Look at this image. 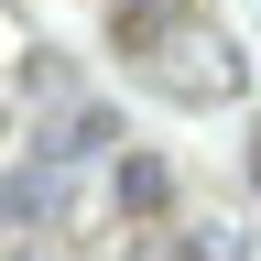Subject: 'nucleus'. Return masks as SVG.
<instances>
[{
	"mask_svg": "<svg viewBox=\"0 0 261 261\" xmlns=\"http://www.w3.org/2000/svg\"><path fill=\"white\" fill-rule=\"evenodd\" d=\"M109 207H120L130 228L174 218V163H163V152H120V163H109Z\"/></svg>",
	"mask_w": 261,
	"mask_h": 261,
	"instance_id": "39448f33",
	"label": "nucleus"
},
{
	"mask_svg": "<svg viewBox=\"0 0 261 261\" xmlns=\"http://www.w3.org/2000/svg\"><path fill=\"white\" fill-rule=\"evenodd\" d=\"M44 163H65V174H76V163H120V109H98V98H65V109L44 120V142H33Z\"/></svg>",
	"mask_w": 261,
	"mask_h": 261,
	"instance_id": "f03ea898",
	"label": "nucleus"
},
{
	"mask_svg": "<svg viewBox=\"0 0 261 261\" xmlns=\"http://www.w3.org/2000/svg\"><path fill=\"white\" fill-rule=\"evenodd\" d=\"M65 218V163H0V240H33V228Z\"/></svg>",
	"mask_w": 261,
	"mask_h": 261,
	"instance_id": "f257e3e1",
	"label": "nucleus"
},
{
	"mask_svg": "<svg viewBox=\"0 0 261 261\" xmlns=\"http://www.w3.org/2000/svg\"><path fill=\"white\" fill-rule=\"evenodd\" d=\"M174 33H196V0H109V44L130 65H152Z\"/></svg>",
	"mask_w": 261,
	"mask_h": 261,
	"instance_id": "20e7f679",
	"label": "nucleus"
},
{
	"mask_svg": "<svg viewBox=\"0 0 261 261\" xmlns=\"http://www.w3.org/2000/svg\"><path fill=\"white\" fill-rule=\"evenodd\" d=\"M152 76H163V87H174V98H228V87H240V76H250V65H240V55H228V33H218V22H196V55H163V65H152Z\"/></svg>",
	"mask_w": 261,
	"mask_h": 261,
	"instance_id": "7ed1b4c3",
	"label": "nucleus"
},
{
	"mask_svg": "<svg viewBox=\"0 0 261 261\" xmlns=\"http://www.w3.org/2000/svg\"><path fill=\"white\" fill-rule=\"evenodd\" d=\"M0 142H11V87H0Z\"/></svg>",
	"mask_w": 261,
	"mask_h": 261,
	"instance_id": "0eeeda50",
	"label": "nucleus"
},
{
	"mask_svg": "<svg viewBox=\"0 0 261 261\" xmlns=\"http://www.w3.org/2000/svg\"><path fill=\"white\" fill-rule=\"evenodd\" d=\"M250 196H261V130H250Z\"/></svg>",
	"mask_w": 261,
	"mask_h": 261,
	"instance_id": "423d86ee",
	"label": "nucleus"
}]
</instances>
